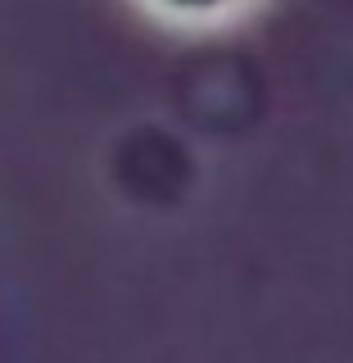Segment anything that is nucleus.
<instances>
[{"label":"nucleus","instance_id":"obj_1","mask_svg":"<svg viewBox=\"0 0 353 363\" xmlns=\"http://www.w3.org/2000/svg\"><path fill=\"white\" fill-rule=\"evenodd\" d=\"M150 23L181 37H204V32H226L245 23L263 0H132Z\"/></svg>","mask_w":353,"mask_h":363}]
</instances>
